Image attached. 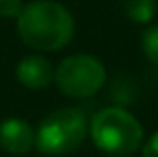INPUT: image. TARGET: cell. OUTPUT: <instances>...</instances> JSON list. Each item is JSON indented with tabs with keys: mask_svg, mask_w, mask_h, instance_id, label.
Masks as SVG:
<instances>
[{
	"mask_svg": "<svg viewBox=\"0 0 158 157\" xmlns=\"http://www.w3.org/2000/svg\"><path fill=\"white\" fill-rule=\"evenodd\" d=\"M36 131L24 119L10 117L0 123V147L10 155H26L34 147Z\"/></svg>",
	"mask_w": 158,
	"mask_h": 157,
	"instance_id": "5b68a950",
	"label": "cell"
},
{
	"mask_svg": "<svg viewBox=\"0 0 158 157\" xmlns=\"http://www.w3.org/2000/svg\"><path fill=\"white\" fill-rule=\"evenodd\" d=\"M88 137V119L76 107H62L40 121L34 147L44 155L58 157L76 151Z\"/></svg>",
	"mask_w": 158,
	"mask_h": 157,
	"instance_id": "3957f363",
	"label": "cell"
},
{
	"mask_svg": "<svg viewBox=\"0 0 158 157\" xmlns=\"http://www.w3.org/2000/svg\"><path fill=\"white\" fill-rule=\"evenodd\" d=\"M124 14L136 24H150L156 16V0H122Z\"/></svg>",
	"mask_w": 158,
	"mask_h": 157,
	"instance_id": "52a82bcc",
	"label": "cell"
},
{
	"mask_svg": "<svg viewBox=\"0 0 158 157\" xmlns=\"http://www.w3.org/2000/svg\"><path fill=\"white\" fill-rule=\"evenodd\" d=\"M16 78L22 87L30 91H40L54 83V67L52 63L42 55L24 56L16 65Z\"/></svg>",
	"mask_w": 158,
	"mask_h": 157,
	"instance_id": "8992f818",
	"label": "cell"
},
{
	"mask_svg": "<svg viewBox=\"0 0 158 157\" xmlns=\"http://www.w3.org/2000/svg\"><path fill=\"white\" fill-rule=\"evenodd\" d=\"M106 83V69L92 55H70L54 69V85L62 95L86 99L96 95Z\"/></svg>",
	"mask_w": 158,
	"mask_h": 157,
	"instance_id": "277c9868",
	"label": "cell"
},
{
	"mask_svg": "<svg viewBox=\"0 0 158 157\" xmlns=\"http://www.w3.org/2000/svg\"><path fill=\"white\" fill-rule=\"evenodd\" d=\"M16 30L30 48L56 52L74 38V18L56 0H32L16 18Z\"/></svg>",
	"mask_w": 158,
	"mask_h": 157,
	"instance_id": "6da1fadb",
	"label": "cell"
},
{
	"mask_svg": "<svg viewBox=\"0 0 158 157\" xmlns=\"http://www.w3.org/2000/svg\"><path fill=\"white\" fill-rule=\"evenodd\" d=\"M24 0H0V18H18Z\"/></svg>",
	"mask_w": 158,
	"mask_h": 157,
	"instance_id": "9c48e42d",
	"label": "cell"
},
{
	"mask_svg": "<svg viewBox=\"0 0 158 157\" xmlns=\"http://www.w3.org/2000/svg\"><path fill=\"white\" fill-rule=\"evenodd\" d=\"M140 48L144 56L158 67V24H150L140 34Z\"/></svg>",
	"mask_w": 158,
	"mask_h": 157,
	"instance_id": "ba28073f",
	"label": "cell"
},
{
	"mask_svg": "<svg viewBox=\"0 0 158 157\" xmlns=\"http://www.w3.org/2000/svg\"><path fill=\"white\" fill-rule=\"evenodd\" d=\"M88 133L98 149L114 157L132 155L144 139L140 121L122 107L100 109L88 123Z\"/></svg>",
	"mask_w": 158,
	"mask_h": 157,
	"instance_id": "7a4b0ae2",
	"label": "cell"
},
{
	"mask_svg": "<svg viewBox=\"0 0 158 157\" xmlns=\"http://www.w3.org/2000/svg\"><path fill=\"white\" fill-rule=\"evenodd\" d=\"M142 157H158V131L142 145Z\"/></svg>",
	"mask_w": 158,
	"mask_h": 157,
	"instance_id": "30bf717a",
	"label": "cell"
}]
</instances>
